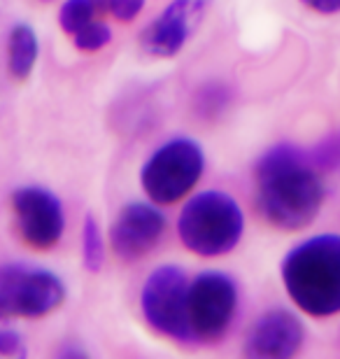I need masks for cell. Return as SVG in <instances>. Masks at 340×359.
Listing matches in <instances>:
<instances>
[{"mask_svg":"<svg viewBox=\"0 0 340 359\" xmlns=\"http://www.w3.org/2000/svg\"><path fill=\"white\" fill-rule=\"evenodd\" d=\"M257 210L282 231L306 229L322 210L324 180L308 152L292 142L266 149L254 168Z\"/></svg>","mask_w":340,"mask_h":359,"instance_id":"6da1fadb","label":"cell"},{"mask_svg":"<svg viewBox=\"0 0 340 359\" xmlns=\"http://www.w3.org/2000/svg\"><path fill=\"white\" fill-rule=\"evenodd\" d=\"M282 285L310 318L340 313V236L320 233L294 245L282 259Z\"/></svg>","mask_w":340,"mask_h":359,"instance_id":"7a4b0ae2","label":"cell"},{"mask_svg":"<svg viewBox=\"0 0 340 359\" xmlns=\"http://www.w3.org/2000/svg\"><path fill=\"white\" fill-rule=\"evenodd\" d=\"M245 212L240 203L222 189H203L186 198L177 217L182 245L200 257H222L240 243Z\"/></svg>","mask_w":340,"mask_h":359,"instance_id":"3957f363","label":"cell"},{"mask_svg":"<svg viewBox=\"0 0 340 359\" xmlns=\"http://www.w3.org/2000/svg\"><path fill=\"white\" fill-rule=\"evenodd\" d=\"M205 173V152L198 140L175 135L161 142L140 168L142 191L154 205H172L196 189Z\"/></svg>","mask_w":340,"mask_h":359,"instance_id":"277c9868","label":"cell"},{"mask_svg":"<svg viewBox=\"0 0 340 359\" xmlns=\"http://www.w3.org/2000/svg\"><path fill=\"white\" fill-rule=\"evenodd\" d=\"M63 301H66V285L54 271L28 264L0 266V318H45Z\"/></svg>","mask_w":340,"mask_h":359,"instance_id":"5b68a950","label":"cell"},{"mask_svg":"<svg viewBox=\"0 0 340 359\" xmlns=\"http://www.w3.org/2000/svg\"><path fill=\"white\" fill-rule=\"evenodd\" d=\"M147 325L170 341H193L189 329V278L179 266L165 264L149 273L140 292Z\"/></svg>","mask_w":340,"mask_h":359,"instance_id":"8992f818","label":"cell"},{"mask_svg":"<svg viewBox=\"0 0 340 359\" xmlns=\"http://www.w3.org/2000/svg\"><path fill=\"white\" fill-rule=\"evenodd\" d=\"M238 311V287L222 271H203L189 283V329L193 341H219Z\"/></svg>","mask_w":340,"mask_h":359,"instance_id":"52a82bcc","label":"cell"},{"mask_svg":"<svg viewBox=\"0 0 340 359\" xmlns=\"http://www.w3.org/2000/svg\"><path fill=\"white\" fill-rule=\"evenodd\" d=\"M12 215L21 241L33 250H52L66 231L61 198L40 184H26L12 191Z\"/></svg>","mask_w":340,"mask_h":359,"instance_id":"ba28073f","label":"cell"},{"mask_svg":"<svg viewBox=\"0 0 340 359\" xmlns=\"http://www.w3.org/2000/svg\"><path fill=\"white\" fill-rule=\"evenodd\" d=\"M208 5L210 0H170L144 26L140 35L142 52L154 59H175L196 33Z\"/></svg>","mask_w":340,"mask_h":359,"instance_id":"9c48e42d","label":"cell"},{"mask_svg":"<svg viewBox=\"0 0 340 359\" xmlns=\"http://www.w3.org/2000/svg\"><path fill=\"white\" fill-rule=\"evenodd\" d=\"M165 233V215L151 201H131L114 217L110 245L124 262H135L151 252Z\"/></svg>","mask_w":340,"mask_h":359,"instance_id":"30bf717a","label":"cell"},{"mask_svg":"<svg viewBox=\"0 0 340 359\" xmlns=\"http://www.w3.org/2000/svg\"><path fill=\"white\" fill-rule=\"evenodd\" d=\"M306 339L303 322L285 308L264 313L245 339V359H294Z\"/></svg>","mask_w":340,"mask_h":359,"instance_id":"8fae6325","label":"cell"},{"mask_svg":"<svg viewBox=\"0 0 340 359\" xmlns=\"http://www.w3.org/2000/svg\"><path fill=\"white\" fill-rule=\"evenodd\" d=\"M40 59V38L35 28L19 21L7 35V70L17 82H26L33 75Z\"/></svg>","mask_w":340,"mask_h":359,"instance_id":"7c38bea8","label":"cell"},{"mask_svg":"<svg viewBox=\"0 0 340 359\" xmlns=\"http://www.w3.org/2000/svg\"><path fill=\"white\" fill-rule=\"evenodd\" d=\"M103 19L93 5V0H63L59 7V26L68 38H77L79 33L86 31L91 24Z\"/></svg>","mask_w":340,"mask_h":359,"instance_id":"4fadbf2b","label":"cell"},{"mask_svg":"<svg viewBox=\"0 0 340 359\" xmlns=\"http://www.w3.org/2000/svg\"><path fill=\"white\" fill-rule=\"evenodd\" d=\"M82 264L89 273H98L105 264V238L93 215H86L82 224Z\"/></svg>","mask_w":340,"mask_h":359,"instance_id":"5bb4252c","label":"cell"},{"mask_svg":"<svg viewBox=\"0 0 340 359\" xmlns=\"http://www.w3.org/2000/svg\"><path fill=\"white\" fill-rule=\"evenodd\" d=\"M112 42V28L105 24V19H98L96 24H91L86 31H82L77 38H72V45H75L79 52L93 54L105 49Z\"/></svg>","mask_w":340,"mask_h":359,"instance_id":"9a60e30c","label":"cell"},{"mask_svg":"<svg viewBox=\"0 0 340 359\" xmlns=\"http://www.w3.org/2000/svg\"><path fill=\"white\" fill-rule=\"evenodd\" d=\"M0 359H28L24 336L5 318H0Z\"/></svg>","mask_w":340,"mask_h":359,"instance_id":"2e32d148","label":"cell"},{"mask_svg":"<svg viewBox=\"0 0 340 359\" xmlns=\"http://www.w3.org/2000/svg\"><path fill=\"white\" fill-rule=\"evenodd\" d=\"M310 159L320 168V173L340 168V133H331L329 138H324L320 145L310 152Z\"/></svg>","mask_w":340,"mask_h":359,"instance_id":"e0dca14e","label":"cell"},{"mask_svg":"<svg viewBox=\"0 0 340 359\" xmlns=\"http://www.w3.org/2000/svg\"><path fill=\"white\" fill-rule=\"evenodd\" d=\"M147 0H105V14L117 19L119 24H133L140 17Z\"/></svg>","mask_w":340,"mask_h":359,"instance_id":"ac0fdd59","label":"cell"},{"mask_svg":"<svg viewBox=\"0 0 340 359\" xmlns=\"http://www.w3.org/2000/svg\"><path fill=\"white\" fill-rule=\"evenodd\" d=\"M299 3L317 14H324V17H331V14L340 12V0H299Z\"/></svg>","mask_w":340,"mask_h":359,"instance_id":"d6986e66","label":"cell"},{"mask_svg":"<svg viewBox=\"0 0 340 359\" xmlns=\"http://www.w3.org/2000/svg\"><path fill=\"white\" fill-rule=\"evenodd\" d=\"M54 359H89V353L79 346V343H66V346H61V350L56 353Z\"/></svg>","mask_w":340,"mask_h":359,"instance_id":"ffe728a7","label":"cell"},{"mask_svg":"<svg viewBox=\"0 0 340 359\" xmlns=\"http://www.w3.org/2000/svg\"><path fill=\"white\" fill-rule=\"evenodd\" d=\"M45 3H47V0H45Z\"/></svg>","mask_w":340,"mask_h":359,"instance_id":"44dd1931","label":"cell"}]
</instances>
